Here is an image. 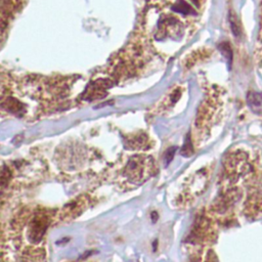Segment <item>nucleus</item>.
<instances>
[{"instance_id": "obj_4", "label": "nucleus", "mask_w": 262, "mask_h": 262, "mask_svg": "<svg viewBox=\"0 0 262 262\" xmlns=\"http://www.w3.org/2000/svg\"><path fill=\"white\" fill-rule=\"evenodd\" d=\"M2 107H4V109L11 114L22 115L25 113L24 105L20 101H18L17 99H14V97L5 99L2 104Z\"/></svg>"}, {"instance_id": "obj_7", "label": "nucleus", "mask_w": 262, "mask_h": 262, "mask_svg": "<svg viewBox=\"0 0 262 262\" xmlns=\"http://www.w3.org/2000/svg\"><path fill=\"white\" fill-rule=\"evenodd\" d=\"M148 140L145 138V136L136 137V139L130 140L128 143V146L131 147L130 149H143V147L146 146Z\"/></svg>"}, {"instance_id": "obj_1", "label": "nucleus", "mask_w": 262, "mask_h": 262, "mask_svg": "<svg viewBox=\"0 0 262 262\" xmlns=\"http://www.w3.org/2000/svg\"><path fill=\"white\" fill-rule=\"evenodd\" d=\"M155 172V163L152 157L137 155L131 157L125 167L124 174L130 182L143 183Z\"/></svg>"}, {"instance_id": "obj_5", "label": "nucleus", "mask_w": 262, "mask_h": 262, "mask_svg": "<svg viewBox=\"0 0 262 262\" xmlns=\"http://www.w3.org/2000/svg\"><path fill=\"white\" fill-rule=\"evenodd\" d=\"M172 10L181 15H195V12L190 8V6L184 0H177L172 6Z\"/></svg>"}, {"instance_id": "obj_8", "label": "nucleus", "mask_w": 262, "mask_h": 262, "mask_svg": "<svg viewBox=\"0 0 262 262\" xmlns=\"http://www.w3.org/2000/svg\"><path fill=\"white\" fill-rule=\"evenodd\" d=\"M193 153V150H192V146H191V143L189 141V139H186L182 149H181V154L184 156V157H190V155H192Z\"/></svg>"}, {"instance_id": "obj_2", "label": "nucleus", "mask_w": 262, "mask_h": 262, "mask_svg": "<svg viewBox=\"0 0 262 262\" xmlns=\"http://www.w3.org/2000/svg\"><path fill=\"white\" fill-rule=\"evenodd\" d=\"M50 221L45 213H38L34 216L29 224L28 239L33 244H38L43 239V236Z\"/></svg>"}, {"instance_id": "obj_6", "label": "nucleus", "mask_w": 262, "mask_h": 262, "mask_svg": "<svg viewBox=\"0 0 262 262\" xmlns=\"http://www.w3.org/2000/svg\"><path fill=\"white\" fill-rule=\"evenodd\" d=\"M11 176H12L11 171L7 166L0 167V189H3L4 187L7 186V184L11 179Z\"/></svg>"}, {"instance_id": "obj_3", "label": "nucleus", "mask_w": 262, "mask_h": 262, "mask_svg": "<svg viewBox=\"0 0 262 262\" xmlns=\"http://www.w3.org/2000/svg\"><path fill=\"white\" fill-rule=\"evenodd\" d=\"M247 105L252 113L262 116V92H249L247 95Z\"/></svg>"}, {"instance_id": "obj_11", "label": "nucleus", "mask_w": 262, "mask_h": 262, "mask_svg": "<svg viewBox=\"0 0 262 262\" xmlns=\"http://www.w3.org/2000/svg\"><path fill=\"white\" fill-rule=\"evenodd\" d=\"M231 27H232V30H233L234 34H235L236 36H238V35L240 34V29H239V26H238V24H237V22H236L234 16L231 17Z\"/></svg>"}, {"instance_id": "obj_10", "label": "nucleus", "mask_w": 262, "mask_h": 262, "mask_svg": "<svg viewBox=\"0 0 262 262\" xmlns=\"http://www.w3.org/2000/svg\"><path fill=\"white\" fill-rule=\"evenodd\" d=\"M175 151H176V148H170L167 152H166V154H165V163L168 165L171 161H172V159H173V157H174V154H175Z\"/></svg>"}, {"instance_id": "obj_9", "label": "nucleus", "mask_w": 262, "mask_h": 262, "mask_svg": "<svg viewBox=\"0 0 262 262\" xmlns=\"http://www.w3.org/2000/svg\"><path fill=\"white\" fill-rule=\"evenodd\" d=\"M219 48H220V51L222 52V54L230 60V61H232V50H231V46L227 44V43H222L220 46H219Z\"/></svg>"}]
</instances>
